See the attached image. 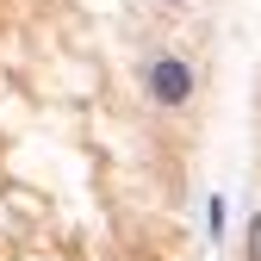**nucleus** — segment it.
Here are the masks:
<instances>
[{
  "label": "nucleus",
  "instance_id": "1",
  "mask_svg": "<svg viewBox=\"0 0 261 261\" xmlns=\"http://www.w3.org/2000/svg\"><path fill=\"white\" fill-rule=\"evenodd\" d=\"M149 100H155V106H187V100H193V69H187L180 56L149 62Z\"/></svg>",
  "mask_w": 261,
  "mask_h": 261
},
{
  "label": "nucleus",
  "instance_id": "2",
  "mask_svg": "<svg viewBox=\"0 0 261 261\" xmlns=\"http://www.w3.org/2000/svg\"><path fill=\"white\" fill-rule=\"evenodd\" d=\"M249 261H261V212L249 218Z\"/></svg>",
  "mask_w": 261,
  "mask_h": 261
},
{
  "label": "nucleus",
  "instance_id": "3",
  "mask_svg": "<svg viewBox=\"0 0 261 261\" xmlns=\"http://www.w3.org/2000/svg\"><path fill=\"white\" fill-rule=\"evenodd\" d=\"M174 7H180V0H174Z\"/></svg>",
  "mask_w": 261,
  "mask_h": 261
}]
</instances>
